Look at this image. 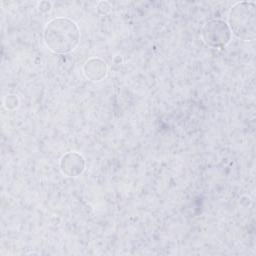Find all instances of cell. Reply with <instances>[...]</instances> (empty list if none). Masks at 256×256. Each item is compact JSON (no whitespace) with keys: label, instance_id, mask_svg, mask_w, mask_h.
Here are the masks:
<instances>
[{"label":"cell","instance_id":"1","mask_svg":"<svg viewBox=\"0 0 256 256\" xmlns=\"http://www.w3.org/2000/svg\"><path fill=\"white\" fill-rule=\"evenodd\" d=\"M45 42L54 52L66 53L74 49L79 41V30L76 24L66 18L51 20L45 27Z\"/></svg>","mask_w":256,"mask_h":256},{"label":"cell","instance_id":"2","mask_svg":"<svg viewBox=\"0 0 256 256\" xmlns=\"http://www.w3.org/2000/svg\"><path fill=\"white\" fill-rule=\"evenodd\" d=\"M231 31L243 40H252L255 37V3L238 2L229 14Z\"/></svg>","mask_w":256,"mask_h":256},{"label":"cell","instance_id":"3","mask_svg":"<svg viewBox=\"0 0 256 256\" xmlns=\"http://www.w3.org/2000/svg\"><path fill=\"white\" fill-rule=\"evenodd\" d=\"M230 36L229 26L224 21L218 19L207 22L202 30L204 42L214 48L224 47L229 42Z\"/></svg>","mask_w":256,"mask_h":256},{"label":"cell","instance_id":"4","mask_svg":"<svg viewBox=\"0 0 256 256\" xmlns=\"http://www.w3.org/2000/svg\"><path fill=\"white\" fill-rule=\"evenodd\" d=\"M71 160H72V153L67 154L65 157H63L62 162H61L62 171H63L64 173H66L67 175H69V174H70V171H71V167H75L76 170L78 171V173H81L82 170H83V167H84L83 158H82L80 155L75 154L73 163H72Z\"/></svg>","mask_w":256,"mask_h":256},{"label":"cell","instance_id":"5","mask_svg":"<svg viewBox=\"0 0 256 256\" xmlns=\"http://www.w3.org/2000/svg\"><path fill=\"white\" fill-rule=\"evenodd\" d=\"M87 64L89 66L93 67V69H92V68H89V67L85 66V74H86L87 77H89L90 79L95 81L96 80V72L95 71H97L100 79H102L105 76V74H106V66H105L104 62H102L99 59H91V60H89L87 62Z\"/></svg>","mask_w":256,"mask_h":256}]
</instances>
